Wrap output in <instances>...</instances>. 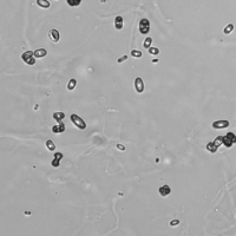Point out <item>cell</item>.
I'll return each mask as SVG.
<instances>
[{
    "mask_svg": "<svg viewBox=\"0 0 236 236\" xmlns=\"http://www.w3.org/2000/svg\"><path fill=\"white\" fill-rule=\"evenodd\" d=\"M127 59H128V56H123L122 58H119V59H118V63H122V61H125Z\"/></svg>",
    "mask_w": 236,
    "mask_h": 236,
    "instance_id": "obj_27",
    "label": "cell"
},
{
    "mask_svg": "<svg viewBox=\"0 0 236 236\" xmlns=\"http://www.w3.org/2000/svg\"><path fill=\"white\" fill-rule=\"evenodd\" d=\"M139 32L142 34H148L149 32H150V21H149L148 19H145V18L141 19V21H139Z\"/></svg>",
    "mask_w": 236,
    "mask_h": 236,
    "instance_id": "obj_4",
    "label": "cell"
},
{
    "mask_svg": "<svg viewBox=\"0 0 236 236\" xmlns=\"http://www.w3.org/2000/svg\"><path fill=\"white\" fill-rule=\"evenodd\" d=\"M117 149H119V150H122V151H125V146L122 145V144H117Z\"/></svg>",
    "mask_w": 236,
    "mask_h": 236,
    "instance_id": "obj_26",
    "label": "cell"
},
{
    "mask_svg": "<svg viewBox=\"0 0 236 236\" xmlns=\"http://www.w3.org/2000/svg\"><path fill=\"white\" fill-rule=\"evenodd\" d=\"M230 125V123L229 120H224V119H222V120H215L213 123V128L214 129H217V130H221V129H226Z\"/></svg>",
    "mask_w": 236,
    "mask_h": 236,
    "instance_id": "obj_6",
    "label": "cell"
},
{
    "mask_svg": "<svg viewBox=\"0 0 236 236\" xmlns=\"http://www.w3.org/2000/svg\"><path fill=\"white\" fill-rule=\"evenodd\" d=\"M148 51H149V53L152 54V56H157L159 53L158 47H150V48H148Z\"/></svg>",
    "mask_w": 236,
    "mask_h": 236,
    "instance_id": "obj_21",
    "label": "cell"
},
{
    "mask_svg": "<svg viewBox=\"0 0 236 236\" xmlns=\"http://www.w3.org/2000/svg\"><path fill=\"white\" fill-rule=\"evenodd\" d=\"M222 138H223V136H218V137H216L215 139H214V143L220 148L222 144H223V142H222Z\"/></svg>",
    "mask_w": 236,
    "mask_h": 236,
    "instance_id": "obj_22",
    "label": "cell"
},
{
    "mask_svg": "<svg viewBox=\"0 0 236 236\" xmlns=\"http://www.w3.org/2000/svg\"><path fill=\"white\" fill-rule=\"evenodd\" d=\"M131 56H132L133 58H137V59H139V58H142V57H143L142 52H141V51H138V50H132V51H131Z\"/></svg>",
    "mask_w": 236,
    "mask_h": 236,
    "instance_id": "obj_19",
    "label": "cell"
},
{
    "mask_svg": "<svg viewBox=\"0 0 236 236\" xmlns=\"http://www.w3.org/2000/svg\"><path fill=\"white\" fill-rule=\"evenodd\" d=\"M65 131V124L63 122H58L57 125L52 127V132L53 133H61Z\"/></svg>",
    "mask_w": 236,
    "mask_h": 236,
    "instance_id": "obj_8",
    "label": "cell"
},
{
    "mask_svg": "<svg viewBox=\"0 0 236 236\" xmlns=\"http://www.w3.org/2000/svg\"><path fill=\"white\" fill-rule=\"evenodd\" d=\"M54 158L61 161V158H63V154H61V152H56V154H54Z\"/></svg>",
    "mask_w": 236,
    "mask_h": 236,
    "instance_id": "obj_25",
    "label": "cell"
},
{
    "mask_svg": "<svg viewBox=\"0 0 236 236\" xmlns=\"http://www.w3.org/2000/svg\"><path fill=\"white\" fill-rule=\"evenodd\" d=\"M205 149L209 151V152H212V154H215L216 151H217V149H218V146L214 143V141L213 142H210V143H208L207 144V146H205Z\"/></svg>",
    "mask_w": 236,
    "mask_h": 236,
    "instance_id": "obj_11",
    "label": "cell"
},
{
    "mask_svg": "<svg viewBox=\"0 0 236 236\" xmlns=\"http://www.w3.org/2000/svg\"><path fill=\"white\" fill-rule=\"evenodd\" d=\"M151 44H152V38H151V37H146L145 40H144L143 46H144L145 48H150V47H151Z\"/></svg>",
    "mask_w": 236,
    "mask_h": 236,
    "instance_id": "obj_18",
    "label": "cell"
},
{
    "mask_svg": "<svg viewBox=\"0 0 236 236\" xmlns=\"http://www.w3.org/2000/svg\"><path fill=\"white\" fill-rule=\"evenodd\" d=\"M158 192H159L161 196L165 197V196H168V195L171 194V188L169 187V185H167V184H165V185H162V187H159Z\"/></svg>",
    "mask_w": 236,
    "mask_h": 236,
    "instance_id": "obj_9",
    "label": "cell"
},
{
    "mask_svg": "<svg viewBox=\"0 0 236 236\" xmlns=\"http://www.w3.org/2000/svg\"><path fill=\"white\" fill-rule=\"evenodd\" d=\"M48 38L53 43H58L60 40V33L57 29H51L48 31Z\"/></svg>",
    "mask_w": 236,
    "mask_h": 236,
    "instance_id": "obj_5",
    "label": "cell"
},
{
    "mask_svg": "<svg viewBox=\"0 0 236 236\" xmlns=\"http://www.w3.org/2000/svg\"><path fill=\"white\" fill-rule=\"evenodd\" d=\"M37 5H38L39 7H41V8H48L50 6H51L48 0H37Z\"/></svg>",
    "mask_w": 236,
    "mask_h": 236,
    "instance_id": "obj_13",
    "label": "cell"
},
{
    "mask_svg": "<svg viewBox=\"0 0 236 236\" xmlns=\"http://www.w3.org/2000/svg\"><path fill=\"white\" fill-rule=\"evenodd\" d=\"M177 224H180V220H173V221L170 222V226H171V227H175V226H177Z\"/></svg>",
    "mask_w": 236,
    "mask_h": 236,
    "instance_id": "obj_24",
    "label": "cell"
},
{
    "mask_svg": "<svg viewBox=\"0 0 236 236\" xmlns=\"http://www.w3.org/2000/svg\"><path fill=\"white\" fill-rule=\"evenodd\" d=\"M233 31H234V25L233 24H228L227 26L224 27V30H223V32H224L226 34H230Z\"/></svg>",
    "mask_w": 236,
    "mask_h": 236,
    "instance_id": "obj_20",
    "label": "cell"
},
{
    "mask_svg": "<svg viewBox=\"0 0 236 236\" xmlns=\"http://www.w3.org/2000/svg\"><path fill=\"white\" fill-rule=\"evenodd\" d=\"M135 89L137 93H143L144 92V82L141 77H137L135 79Z\"/></svg>",
    "mask_w": 236,
    "mask_h": 236,
    "instance_id": "obj_7",
    "label": "cell"
},
{
    "mask_svg": "<svg viewBox=\"0 0 236 236\" xmlns=\"http://www.w3.org/2000/svg\"><path fill=\"white\" fill-rule=\"evenodd\" d=\"M76 86H77V80L76 79H71L69 82V84H67V90L72 91V90L76 89Z\"/></svg>",
    "mask_w": 236,
    "mask_h": 236,
    "instance_id": "obj_16",
    "label": "cell"
},
{
    "mask_svg": "<svg viewBox=\"0 0 236 236\" xmlns=\"http://www.w3.org/2000/svg\"><path fill=\"white\" fill-rule=\"evenodd\" d=\"M70 118H71V122L73 123V125L76 127V128H78L79 130H85V129H86V123H85V120H83L78 115L72 114Z\"/></svg>",
    "mask_w": 236,
    "mask_h": 236,
    "instance_id": "obj_2",
    "label": "cell"
},
{
    "mask_svg": "<svg viewBox=\"0 0 236 236\" xmlns=\"http://www.w3.org/2000/svg\"><path fill=\"white\" fill-rule=\"evenodd\" d=\"M46 54H47V51L45 48H38V50H35L34 51V57L35 58H44V57H46Z\"/></svg>",
    "mask_w": 236,
    "mask_h": 236,
    "instance_id": "obj_12",
    "label": "cell"
},
{
    "mask_svg": "<svg viewBox=\"0 0 236 236\" xmlns=\"http://www.w3.org/2000/svg\"><path fill=\"white\" fill-rule=\"evenodd\" d=\"M45 145H46V148L48 149L50 151H54V150H56V145H54L53 141H51V139H47L46 143H45Z\"/></svg>",
    "mask_w": 236,
    "mask_h": 236,
    "instance_id": "obj_15",
    "label": "cell"
},
{
    "mask_svg": "<svg viewBox=\"0 0 236 236\" xmlns=\"http://www.w3.org/2000/svg\"><path fill=\"white\" fill-rule=\"evenodd\" d=\"M51 164H52V167H53V168H58V167L60 165V159L54 158V159L52 161V163H51Z\"/></svg>",
    "mask_w": 236,
    "mask_h": 236,
    "instance_id": "obj_23",
    "label": "cell"
},
{
    "mask_svg": "<svg viewBox=\"0 0 236 236\" xmlns=\"http://www.w3.org/2000/svg\"><path fill=\"white\" fill-rule=\"evenodd\" d=\"M223 145L227 148H231L234 144H236V135L234 132H228L226 136H223L222 138Z\"/></svg>",
    "mask_w": 236,
    "mask_h": 236,
    "instance_id": "obj_1",
    "label": "cell"
},
{
    "mask_svg": "<svg viewBox=\"0 0 236 236\" xmlns=\"http://www.w3.org/2000/svg\"><path fill=\"white\" fill-rule=\"evenodd\" d=\"M66 3H67L69 6H71V7H77V6L80 5L82 0H66Z\"/></svg>",
    "mask_w": 236,
    "mask_h": 236,
    "instance_id": "obj_17",
    "label": "cell"
},
{
    "mask_svg": "<svg viewBox=\"0 0 236 236\" xmlns=\"http://www.w3.org/2000/svg\"><path fill=\"white\" fill-rule=\"evenodd\" d=\"M21 59L24 60V63H26L29 66H33L35 64V57H34V52L32 51H26L21 54Z\"/></svg>",
    "mask_w": 236,
    "mask_h": 236,
    "instance_id": "obj_3",
    "label": "cell"
},
{
    "mask_svg": "<svg viewBox=\"0 0 236 236\" xmlns=\"http://www.w3.org/2000/svg\"><path fill=\"white\" fill-rule=\"evenodd\" d=\"M65 118V114L59 111V112H53V119L57 120V122H61Z\"/></svg>",
    "mask_w": 236,
    "mask_h": 236,
    "instance_id": "obj_14",
    "label": "cell"
},
{
    "mask_svg": "<svg viewBox=\"0 0 236 236\" xmlns=\"http://www.w3.org/2000/svg\"><path fill=\"white\" fill-rule=\"evenodd\" d=\"M123 25H124L123 17L117 16L116 19H115V27H116V30H122V29H123Z\"/></svg>",
    "mask_w": 236,
    "mask_h": 236,
    "instance_id": "obj_10",
    "label": "cell"
}]
</instances>
